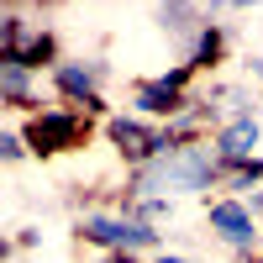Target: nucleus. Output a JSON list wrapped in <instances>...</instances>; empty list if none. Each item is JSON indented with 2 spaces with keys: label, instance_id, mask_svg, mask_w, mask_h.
Returning a JSON list of instances; mask_svg holds the SVG:
<instances>
[{
  "label": "nucleus",
  "instance_id": "1",
  "mask_svg": "<svg viewBox=\"0 0 263 263\" xmlns=\"http://www.w3.org/2000/svg\"><path fill=\"white\" fill-rule=\"evenodd\" d=\"M221 153L211 147V137L200 142H174L168 153H158L153 163L132 168L121 195H163V200H216L221 195Z\"/></svg>",
  "mask_w": 263,
  "mask_h": 263
},
{
  "label": "nucleus",
  "instance_id": "2",
  "mask_svg": "<svg viewBox=\"0 0 263 263\" xmlns=\"http://www.w3.org/2000/svg\"><path fill=\"white\" fill-rule=\"evenodd\" d=\"M74 237H79L84 248H95L100 258H105V253H137V258H153V253L168 248L158 227H147V221H137V216H126L116 200H111V205L79 211V216H74Z\"/></svg>",
  "mask_w": 263,
  "mask_h": 263
},
{
  "label": "nucleus",
  "instance_id": "3",
  "mask_svg": "<svg viewBox=\"0 0 263 263\" xmlns=\"http://www.w3.org/2000/svg\"><path fill=\"white\" fill-rule=\"evenodd\" d=\"M21 137H27V147H32L37 163H48V158H63V153L90 147L95 116H84V111H74V105H58L53 100V105H42V111L21 116Z\"/></svg>",
  "mask_w": 263,
  "mask_h": 263
},
{
  "label": "nucleus",
  "instance_id": "4",
  "mask_svg": "<svg viewBox=\"0 0 263 263\" xmlns=\"http://www.w3.org/2000/svg\"><path fill=\"white\" fill-rule=\"evenodd\" d=\"M195 95H200V74L179 58L174 69L142 74L137 84H132V105H126V111H137V116H147V121H163V126H168V121H179L190 105H195Z\"/></svg>",
  "mask_w": 263,
  "mask_h": 263
},
{
  "label": "nucleus",
  "instance_id": "5",
  "mask_svg": "<svg viewBox=\"0 0 263 263\" xmlns=\"http://www.w3.org/2000/svg\"><path fill=\"white\" fill-rule=\"evenodd\" d=\"M205 232H211V242L221 253H232L237 263L263 258V216L248 200H237V195H216V200H205Z\"/></svg>",
  "mask_w": 263,
  "mask_h": 263
},
{
  "label": "nucleus",
  "instance_id": "6",
  "mask_svg": "<svg viewBox=\"0 0 263 263\" xmlns=\"http://www.w3.org/2000/svg\"><path fill=\"white\" fill-rule=\"evenodd\" d=\"M105 79H111V63H105L100 53H90V58H63L58 69L48 74L53 100H58V105H74V111L95 116V121H105V116H111V100H105Z\"/></svg>",
  "mask_w": 263,
  "mask_h": 263
},
{
  "label": "nucleus",
  "instance_id": "7",
  "mask_svg": "<svg viewBox=\"0 0 263 263\" xmlns=\"http://www.w3.org/2000/svg\"><path fill=\"white\" fill-rule=\"evenodd\" d=\"M0 58L21 63V69H37V74H53L63 63V48H58V32L42 16H21V6H11L6 27H0Z\"/></svg>",
  "mask_w": 263,
  "mask_h": 263
},
{
  "label": "nucleus",
  "instance_id": "8",
  "mask_svg": "<svg viewBox=\"0 0 263 263\" xmlns=\"http://www.w3.org/2000/svg\"><path fill=\"white\" fill-rule=\"evenodd\" d=\"M100 132H105V142L116 147V158L126 163V174H132V168H142V163H153L158 153L174 147V132H168L163 121L137 116V111H111V116L100 121Z\"/></svg>",
  "mask_w": 263,
  "mask_h": 263
},
{
  "label": "nucleus",
  "instance_id": "9",
  "mask_svg": "<svg viewBox=\"0 0 263 263\" xmlns=\"http://www.w3.org/2000/svg\"><path fill=\"white\" fill-rule=\"evenodd\" d=\"M0 105H11L16 116H32V111H42V105H53L48 74L21 69V63H6V58H0Z\"/></svg>",
  "mask_w": 263,
  "mask_h": 263
},
{
  "label": "nucleus",
  "instance_id": "10",
  "mask_svg": "<svg viewBox=\"0 0 263 263\" xmlns=\"http://www.w3.org/2000/svg\"><path fill=\"white\" fill-rule=\"evenodd\" d=\"M211 147L221 153V163H253L263 158V121L258 111H242V116H232L211 132Z\"/></svg>",
  "mask_w": 263,
  "mask_h": 263
},
{
  "label": "nucleus",
  "instance_id": "11",
  "mask_svg": "<svg viewBox=\"0 0 263 263\" xmlns=\"http://www.w3.org/2000/svg\"><path fill=\"white\" fill-rule=\"evenodd\" d=\"M227 48H232V37H227V27H221V21L211 16L205 27L190 37V48H184V63H190L195 74H216V69L227 63Z\"/></svg>",
  "mask_w": 263,
  "mask_h": 263
},
{
  "label": "nucleus",
  "instance_id": "12",
  "mask_svg": "<svg viewBox=\"0 0 263 263\" xmlns=\"http://www.w3.org/2000/svg\"><path fill=\"white\" fill-rule=\"evenodd\" d=\"M211 21V11L200 6V0H158V27L179 42V48H190V37L200 32Z\"/></svg>",
  "mask_w": 263,
  "mask_h": 263
},
{
  "label": "nucleus",
  "instance_id": "13",
  "mask_svg": "<svg viewBox=\"0 0 263 263\" xmlns=\"http://www.w3.org/2000/svg\"><path fill=\"white\" fill-rule=\"evenodd\" d=\"M263 190V158L253 163H227L221 168V195H237V200H248V195Z\"/></svg>",
  "mask_w": 263,
  "mask_h": 263
},
{
  "label": "nucleus",
  "instance_id": "14",
  "mask_svg": "<svg viewBox=\"0 0 263 263\" xmlns=\"http://www.w3.org/2000/svg\"><path fill=\"white\" fill-rule=\"evenodd\" d=\"M0 158H6V163H27V158H32V147H27V137H21V126H6V132H0Z\"/></svg>",
  "mask_w": 263,
  "mask_h": 263
},
{
  "label": "nucleus",
  "instance_id": "15",
  "mask_svg": "<svg viewBox=\"0 0 263 263\" xmlns=\"http://www.w3.org/2000/svg\"><path fill=\"white\" fill-rule=\"evenodd\" d=\"M147 263H195L190 253H179V248H163V253H153Z\"/></svg>",
  "mask_w": 263,
  "mask_h": 263
},
{
  "label": "nucleus",
  "instance_id": "16",
  "mask_svg": "<svg viewBox=\"0 0 263 263\" xmlns=\"http://www.w3.org/2000/svg\"><path fill=\"white\" fill-rule=\"evenodd\" d=\"M248 84H253V90H263V58H248Z\"/></svg>",
  "mask_w": 263,
  "mask_h": 263
},
{
  "label": "nucleus",
  "instance_id": "17",
  "mask_svg": "<svg viewBox=\"0 0 263 263\" xmlns=\"http://www.w3.org/2000/svg\"><path fill=\"white\" fill-rule=\"evenodd\" d=\"M248 6H258V0H216L211 16H216V11H248Z\"/></svg>",
  "mask_w": 263,
  "mask_h": 263
}]
</instances>
